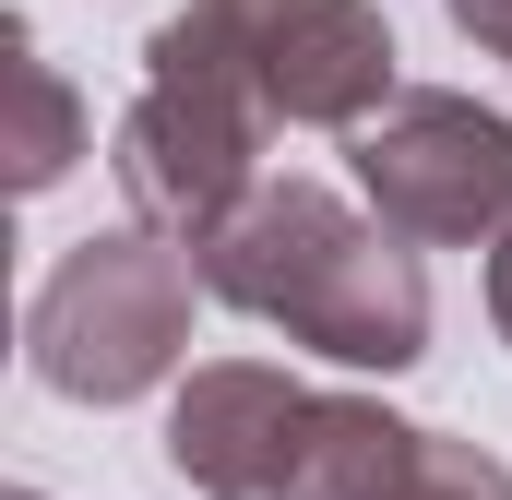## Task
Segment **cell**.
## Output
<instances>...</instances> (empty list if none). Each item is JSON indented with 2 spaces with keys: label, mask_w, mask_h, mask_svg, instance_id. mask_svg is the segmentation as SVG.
Returning <instances> with one entry per match:
<instances>
[{
  "label": "cell",
  "mask_w": 512,
  "mask_h": 500,
  "mask_svg": "<svg viewBox=\"0 0 512 500\" xmlns=\"http://www.w3.org/2000/svg\"><path fill=\"white\" fill-rule=\"evenodd\" d=\"M227 310L274 322L286 346H322L346 370H405L429 346V274L382 215H346L322 179H262L251 203L191 250Z\"/></svg>",
  "instance_id": "1"
},
{
  "label": "cell",
  "mask_w": 512,
  "mask_h": 500,
  "mask_svg": "<svg viewBox=\"0 0 512 500\" xmlns=\"http://www.w3.org/2000/svg\"><path fill=\"white\" fill-rule=\"evenodd\" d=\"M143 60L155 84L239 96L262 131H370L393 108V24L370 0H179Z\"/></svg>",
  "instance_id": "2"
},
{
  "label": "cell",
  "mask_w": 512,
  "mask_h": 500,
  "mask_svg": "<svg viewBox=\"0 0 512 500\" xmlns=\"http://www.w3.org/2000/svg\"><path fill=\"white\" fill-rule=\"evenodd\" d=\"M191 286H203V262L179 239H155V227L84 239V250H60V274L36 286L24 358H36L48 393H72V405H131V393H155V381L179 370Z\"/></svg>",
  "instance_id": "3"
},
{
  "label": "cell",
  "mask_w": 512,
  "mask_h": 500,
  "mask_svg": "<svg viewBox=\"0 0 512 500\" xmlns=\"http://www.w3.org/2000/svg\"><path fill=\"white\" fill-rule=\"evenodd\" d=\"M346 155H358V191H370V215L393 239H429V250L512 239V120L501 108L405 84Z\"/></svg>",
  "instance_id": "4"
},
{
  "label": "cell",
  "mask_w": 512,
  "mask_h": 500,
  "mask_svg": "<svg viewBox=\"0 0 512 500\" xmlns=\"http://www.w3.org/2000/svg\"><path fill=\"white\" fill-rule=\"evenodd\" d=\"M108 167H120L131 227L203 250L262 191V120L239 96H203V84H143V108L120 120V155Z\"/></svg>",
  "instance_id": "5"
},
{
  "label": "cell",
  "mask_w": 512,
  "mask_h": 500,
  "mask_svg": "<svg viewBox=\"0 0 512 500\" xmlns=\"http://www.w3.org/2000/svg\"><path fill=\"white\" fill-rule=\"evenodd\" d=\"M310 405H322L310 381L262 370V358H215L167 405V465L203 500H286L298 453H310Z\"/></svg>",
  "instance_id": "6"
},
{
  "label": "cell",
  "mask_w": 512,
  "mask_h": 500,
  "mask_svg": "<svg viewBox=\"0 0 512 500\" xmlns=\"http://www.w3.org/2000/svg\"><path fill=\"white\" fill-rule=\"evenodd\" d=\"M0 96H12V131H0L12 191H48V179L84 155V96L36 60V36H24V24H0Z\"/></svg>",
  "instance_id": "7"
},
{
  "label": "cell",
  "mask_w": 512,
  "mask_h": 500,
  "mask_svg": "<svg viewBox=\"0 0 512 500\" xmlns=\"http://www.w3.org/2000/svg\"><path fill=\"white\" fill-rule=\"evenodd\" d=\"M382 500H512V465H501V453H477V441L417 429V465H405Z\"/></svg>",
  "instance_id": "8"
},
{
  "label": "cell",
  "mask_w": 512,
  "mask_h": 500,
  "mask_svg": "<svg viewBox=\"0 0 512 500\" xmlns=\"http://www.w3.org/2000/svg\"><path fill=\"white\" fill-rule=\"evenodd\" d=\"M453 24H465L489 60H512V0H453Z\"/></svg>",
  "instance_id": "9"
},
{
  "label": "cell",
  "mask_w": 512,
  "mask_h": 500,
  "mask_svg": "<svg viewBox=\"0 0 512 500\" xmlns=\"http://www.w3.org/2000/svg\"><path fill=\"white\" fill-rule=\"evenodd\" d=\"M489 322H501V334H512V239L489 250Z\"/></svg>",
  "instance_id": "10"
},
{
  "label": "cell",
  "mask_w": 512,
  "mask_h": 500,
  "mask_svg": "<svg viewBox=\"0 0 512 500\" xmlns=\"http://www.w3.org/2000/svg\"><path fill=\"white\" fill-rule=\"evenodd\" d=\"M12 500H36V489H12Z\"/></svg>",
  "instance_id": "11"
}]
</instances>
